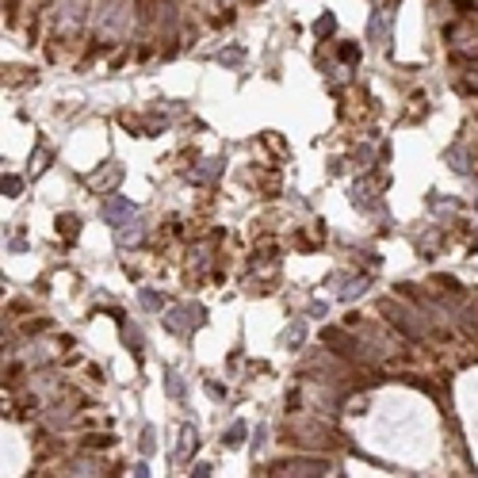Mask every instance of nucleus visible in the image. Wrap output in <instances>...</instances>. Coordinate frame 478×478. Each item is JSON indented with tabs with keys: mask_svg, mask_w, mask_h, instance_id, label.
I'll return each mask as SVG.
<instances>
[{
	"mask_svg": "<svg viewBox=\"0 0 478 478\" xmlns=\"http://www.w3.org/2000/svg\"><path fill=\"white\" fill-rule=\"evenodd\" d=\"M203 318H207L203 306H176V310H168L165 326L173 329V333H188V329H199V326H203Z\"/></svg>",
	"mask_w": 478,
	"mask_h": 478,
	"instance_id": "f257e3e1",
	"label": "nucleus"
},
{
	"mask_svg": "<svg viewBox=\"0 0 478 478\" xmlns=\"http://www.w3.org/2000/svg\"><path fill=\"white\" fill-rule=\"evenodd\" d=\"M379 310H383V314H386V318H391V321H394V326H398V329H402V333H406V337H410V341H421V337H425V326H421V321H417V318H413V314H410V310H402V306H398V303H379Z\"/></svg>",
	"mask_w": 478,
	"mask_h": 478,
	"instance_id": "f03ea898",
	"label": "nucleus"
},
{
	"mask_svg": "<svg viewBox=\"0 0 478 478\" xmlns=\"http://www.w3.org/2000/svg\"><path fill=\"white\" fill-rule=\"evenodd\" d=\"M100 215H103L108 226H119V230H123V226H131V218H134V203L126 196H111L108 203L100 207Z\"/></svg>",
	"mask_w": 478,
	"mask_h": 478,
	"instance_id": "7ed1b4c3",
	"label": "nucleus"
},
{
	"mask_svg": "<svg viewBox=\"0 0 478 478\" xmlns=\"http://www.w3.org/2000/svg\"><path fill=\"white\" fill-rule=\"evenodd\" d=\"M391 20H394V8H383V12H375V15H371V23H368L371 43H379V46H383L386 38H391Z\"/></svg>",
	"mask_w": 478,
	"mask_h": 478,
	"instance_id": "20e7f679",
	"label": "nucleus"
},
{
	"mask_svg": "<svg viewBox=\"0 0 478 478\" xmlns=\"http://www.w3.org/2000/svg\"><path fill=\"white\" fill-rule=\"evenodd\" d=\"M280 475H326L329 471V463H321V459H295V463H280L275 467Z\"/></svg>",
	"mask_w": 478,
	"mask_h": 478,
	"instance_id": "39448f33",
	"label": "nucleus"
},
{
	"mask_svg": "<svg viewBox=\"0 0 478 478\" xmlns=\"http://www.w3.org/2000/svg\"><path fill=\"white\" fill-rule=\"evenodd\" d=\"M368 283H371V280H368V275H360V280H348V283H345V287H341V291H337V295H341V303H352V298H360V295H363V291H368Z\"/></svg>",
	"mask_w": 478,
	"mask_h": 478,
	"instance_id": "423d86ee",
	"label": "nucleus"
},
{
	"mask_svg": "<svg viewBox=\"0 0 478 478\" xmlns=\"http://www.w3.org/2000/svg\"><path fill=\"white\" fill-rule=\"evenodd\" d=\"M119 176H123V168H119V165H111V168H108V173H103V176H100V173L92 176V188H100V191H103V188H111V184H115Z\"/></svg>",
	"mask_w": 478,
	"mask_h": 478,
	"instance_id": "0eeeda50",
	"label": "nucleus"
},
{
	"mask_svg": "<svg viewBox=\"0 0 478 478\" xmlns=\"http://www.w3.org/2000/svg\"><path fill=\"white\" fill-rule=\"evenodd\" d=\"M303 337H306V326H303V321H295V326L283 333V345H287V348H298V345H303Z\"/></svg>",
	"mask_w": 478,
	"mask_h": 478,
	"instance_id": "6e6552de",
	"label": "nucleus"
},
{
	"mask_svg": "<svg viewBox=\"0 0 478 478\" xmlns=\"http://www.w3.org/2000/svg\"><path fill=\"white\" fill-rule=\"evenodd\" d=\"M333 27H337V20H333V15H321V20L318 23H314V38H329V35H333Z\"/></svg>",
	"mask_w": 478,
	"mask_h": 478,
	"instance_id": "1a4fd4ad",
	"label": "nucleus"
},
{
	"mask_svg": "<svg viewBox=\"0 0 478 478\" xmlns=\"http://www.w3.org/2000/svg\"><path fill=\"white\" fill-rule=\"evenodd\" d=\"M180 456H188V451H196V444H199V436H196V428H184V436H180Z\"/></svg>",
	"mask_w": 478,
	"mask_h": 478,
	"instance_id": "9d476101",
	"label": "nucleus"
},
{
	"mask_svg": "<svg viewBox=\"0 0 478 478\" xmlns=\"http://www.w3.org/2000/svg\"><path fill=\"white\" fill-rule=\"evenodd\" d=\"M241 54H245L241 46H230V50H222V54H218V61H222V66H238V61H241Z\"/></svg>",
	"mask_w": 478,
	"mask_h": 478,
	"instance_id": "9b49d317",
	"label": "nucleus"
},
{
	"mask_svg": "<svg viewBox=\"0 0 478 478\" xmlns=\"http://www.w3.org/2000/svg\"><path fill=\"white\" fill-rule=\"evenodd\" d=\"M138 298H142L145 310H161V295H157V291H142Z\"/></svg>",
	"mask_w": 478,
	"mask_h": 478,
	"instance_id": "f8f14e48",
	"label": "nucleus"
},
{
	"mask_svg": "<svg viewBox=\"0 0 478 478\" xmlns=\"http://www.w3.org/2000/svg\"><path fill=\"white\" fill-rule=\"evenodd\" d=\"M241 436H245V425H241V421H233V425L226 428V444H241Z\"/></svg>",
	"mask_w": 478,
	"mask_h": 478,
	"instance_id": "ddd939ff",
	"label": "nucleus"
},
{
	"mask_svg": "<svg viewBox=\"0 0 478 478\" xmlns=\"http://www.w3.org/2000/svg\"><path fill=\"white\" fill-rule=\"evenodd\" d=\"M20 191H23L20 176H4V196H20Z\"/></svg>",
	"mask_w": 478,
	"mask_h": 478,
	"instance_id": "4468645a",
	"label": "nucleus"
},
{
	"mask_svg": "<svg viewBox=\"0 0 478 478\" xmlns=\"http://www.w3.org/2000/svg\"><path fill=\"white\" fill-rule=\"evenodd\" d=\"M218 168H222V161H207V168H199V173H196V180H199V184L210 180V176H215Z\"/></svg>",
	"mask_w": 478,
	"mask_h": 478,
	"instance_id": "2eb2a0df",
	"label": "nucleus"
},
{
	"mask_svg": "<svg viewBox=\"0 0 478 478\" xmlns=\"http://www.w3.org/2000/svg\"><path fill=\"white\" fill-rule=\"evenodd\" d=\"M61 226V238H77V218H58Z\"/></svg>",
	"mask_w": 478,
	"mask_h": 478,
	"instance_id": "dca6fc26",
	"label": "nucleus"
},
{
	"mask_svg": "<svg viewBox=\"0 0 478 478\" xmlns=\"http://www.w3.org/2000/svg\"><path fill=\"white\" fill-rule=\"evenodd\" d=\"M168 394H173V398H180V394H184V386H180V375H176V371H168Z\"/></svg>",
	"mask_w": 478,
	"mask_h": 478,
	"instance_id": "f3484780",
	"label": "nucleus"
},
{
	"mask_svg": "<svg viewBox=\"0 0 478 478\" xmlns=\"http://www.w3.org/2000/svg\"><path fill=\"white\" fill-rule=\"evenodd\" d=\"M138 238H142L138 226H134V230H119V241H123V245H131V241H138Z\"/></svg>",
	"mask_w": 478,
	"mask_h": 478,
	"instance_id": "a211bd4d",
	"label": "nucleus"
},
{
	"mask_svg": "<svg viewBox=\"0 0 478 478\" xmlns=\"http://www.w3.org/2000/svg\"><path fill=\"white\" fill-rule=\"evenodd\" d=\"M153 448H157V444H153V428H145V433H142V451L150 456Z\"/></svg>",
	"mask_w": 478,
	"mask_h": 478,
	"instance_id": "6ab92c4d",
	"label": "nucleus"
},
{
	"mask_svg": "<svg viewBox=\"0 0 478 478\" xmlns=\"http://www.w3.org/2000/svg\"><path fill=\"white\" fill-rule=\"evenodd\" d=\"M341 58L345 61H356V58H360V50H356V46H341Z\"/></svg>",
	"mask_w": 478,
	"mask_h": 478,
	"instance_id": "aec40b11",
	"label": "nucleus"
},
{
	"mask_svg": "<svg viewBox=\"0 0 478 478\" xmlns=\"http://www.w3.org/2000/svg\"><path fill=\"white\" fill-rule=\"evenodd\" d=\"M463 88H467V92H478V73H467V80H463Z\"/></svg>",
	"mask_w": 478,
	"mask_h": 478,
	"instance_id": "412c9836",
	"label": "nucleus"
}]
</instances>
